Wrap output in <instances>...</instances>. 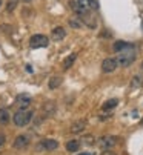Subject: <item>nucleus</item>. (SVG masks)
I'll return each mask as SVG.
<instances>
[{"instance_id": "f257e3e1", "label": "nucleus", "mask_w": 143, "mask_h": 155, "mask_svg": "<svg viewBox=\"0 0 143 155\" xmlns=\"http://www.w3.org/2000/svg\"><path fill=\"white\" fill-rule=\"evenodd\" d=\"M135 57H137V49L134 45H131L129 48H126L125 51L118 52V55L115 57L117 61H118V66H122V68H128L129 64H132L135 61Z\"/></svg>"}, {"instance_id": "f03ea898", "label": "nucleus", "mask_w": 143, "mask_h": 155, "mask_svg": "<svg viewBox=\"0 0 143 155\" xmlns=\"http://www.w3.org/2000/svg\"><path fill=\"white\" fill-rule=\"evenodd\" d=\"M32 117H34V112H32V110H28V109H19L17 112L12 115V121H14L15 126L23 127V126H28V124L31 123Z\"/></svg>"}, {"instance_id": "7ed1b4c3", "label": "nucleus", "mask_w": 143, "mask_h": 155, "mask_svg": "<svg viewBox=\"0 0 143 155\" xmlns=\"http://www.w3.org/2000/svg\"><path fill=\"white\" fill-rule=\"evenodd\" d=\"M48 37L43 35V34H34L31 38H29V46L32 49H39V48H46L48 46Z\"/></svg>"}, {"instance_id": "20e7f679", "label": "nucleus", "mask_w": 143, "mask_h": 155, "mask_svg": "<svg viewBox=\"0 0 143 155\" xmlns=\"http://www.w3.org/2000/svg\"><path fill=\"white\" fill-rule=\"evenodd\" d=\"M117 68H118V61H117V58H114V57H108V58H105V60L102 61V71H103L105 74L114 72Z\"/></svg>"}, {"instance_id": "39448f33", "label": "nucleus", "mask_w": 143, "mask_h": 155, "mask_svg": "<svg viewBox=\"0 0 143 155\" xmlns=\"http://www.w3.org/2000/svg\"><path fill=\"white\" fill-rule=\"evenodd\" d=\"M117 141H118L117 137H114V135H105V137L99 138L97 144L105 150V149H111V147H114V146L117 144Z\"/></svg>"}, {"instance_id": "423d86ee", "label": "nucleus", "mask_w": 143, "mask_h": 155, "mask_svg": "<svg viewBox=\"0 0 143 155\" xmlns=\"http://www.w3.org/2000/svg\"><path fill=\"white\" fill-rule=\"evenodd\" d=\"M57 147H59V141H57V140H53V138L42 140V141L36 146V149H39V150H56Z\"/></svg>"}, {"instance_id": "0eeeda50", "label": "nucleus", "mask_w": 143, "mask_h": 155, "mask_svg": "<svg viewBox=\"0 0 143 155\" xmlns=\"http://www.w3.org/2000/svg\"><path fill=\"white\" fill-rule=\"evenodd\" d=\"M28 144H29V138L26 135H17L14 143H12V147L14 149H25V147H28Z\"/></svg>"}, {"instance_id": "6e6552de", "label": "nucleus", "mask_w": 143, "mask_h": 155, "mask_svg": "<svg viewBox=\"0 0 143 155\" xmlns=\"http://www.w3.org/2000/svg\"><path fill=\"white\" fill-rule=\"evenodd\" d=\"M85 129H86V120L80 118V120H77V121H74L73 124H71L69 132H73V134H82Z\"/></svg>"}, {"instance_id": "1a4fd4ad", "label": "nucleus", "mask_w": 143, "mask_h": 155, "mask_svg": "<svg viewBox=\"0 0 143 155\" xmlns=\"http://www.w3.org/2000/svg\"><path fill=\"white\" fill-rule=\"evenodd\" d=\"M80 3V6L85 9V11H97L99 9V3L95 2V0H77Z\"/></svg>"}, {"instance_id": "9d476101", "label": "nucleus", "mask_w": 143, "mask_h": 155, "mask_svg": "<svg viewBox=\"0 0 143 155\" xmlns=\"http://www.w3.org/2000/svg\"><path fill=\"white\" fill-rule=\"evenodd\" d=\"M15 101H17V104H19V107H20V109H28V106L31 104V98H29L28 95H25V94L17 95Z\"/></svg>"}, {"instance_id": "9b49d317", "label": "nucleus", "mask_w": 143, "mask_h": 155, "mask_svg": "<svg viewBox=\"0 0 143 155\" xmlns=\"http://www.w3.org/2000/svg\"><path fill=\"white\" fill-rule=\"evenodd\" d=\"M51 37H53V40H56V41L63 40V38L66 37V31H65V28H62V26H56V28L53 29V32H51Z\"/></svg>"}, {"instance_id": "f8f14e48", "label": "nucleus", "mask_w": 143, "mask_h": 155, "mask_svg": "<svg viewBox=\"0 0 143 155\" xmlns=\"http://www.w3.org/2000/svg\"><path fill=\"white\" fill-rule=\"evenodd\" d=\"M143 86V75L141 74H137L131 78V87L132 89H138V87Z\"/></svg>"}, {"instance_id": "ddd939ff", "label": "nucleus", "mask_w": 143, "mask_h": 155, "mask_svg": "<svg viewBox=\"0 0 143 155\" xmlns=\"http://www.w3.org/2000/svg\"><path fill=\"white\" fill-rule=\"evenodd\" d=\"M56 112V103H46L43 106V117H51Z\"/></svg>"}, {"instance_id": "4468645a", "label": "nucleus", "mask_w": 143, "mask_h": 155, "mask_svg": "<svg viewBox=\"0 0 143 155\" xmlns=\"http://www.w3.org/2000/svg\"><path fill=\"white\" fill-rule=\"evenodd\" d=\"M62 77H59V75H54V77H51L49 78V81H48V87L49 89H57V87L62 84Z\"/></svg>"}, {"instance_id": "2eb2a0df", "label": "nucleus", "mask_w": 143, "mask_h": 155, "mask_svg": "<svg viewBox=\"0 0 143 155\" xmlns=\"http://www.w3.org/2000/svg\"><path fill=\"white\" fill-rule=\"evenodd\" d=\"M76 58H77V54L76 52H73V54H69L65 60H63V69H69L71 66L74 64V61H76Z\"/></svg>"}, {"instance_id": "dca6fc26", "label": "nucleus", "mask_w": 143, "mask_h": 155, "mask_svg": "<svg viewBox=\"0 0 143 155\" xmlns=\"http://www.w3.org/2000/svg\"><path fill=\"white\" fill-rule=\"evenodd\" d=\"M131 46V43H126V41H123V40H118V41H115L114 43V51L115 52H122V51H125L126 48H129Z\"/></svg>"}, {"instance_id": "f3484780", "label": "nucleus", "mask_w": 143, "mask_h": 155, "mask_svg": "<svg viewBox=\"0 0 143 155\" xmlns=\"http://www.w3.org/2000/svg\"><path fill=\"white\" fill-rule=\"evenodd\" d=\"M11 120V115L6 109H0V124H8Z\"/></svg>"}, {"instance_id": "a211bd4d", "label": "nucleus", "mask_w": 143, "mask_h": 155, "mask_svg": "<svg viewBox=\"0 0 143 155\" xmlns=\"http://www.w3.org/2000/svg\"><path fill=\"white\" fill-rule=\"evenodd\" d=\"M66 149H68L69 152H77V150L80 149V141H77V140L68 141V143H66Z\"/></svg>"}, {"instance_id": "6ab92c4d", "label": "nucleus", "mask_w": 143, "mask_h": 155, "mask_svg": "<svg viewBox=\"0 0 143 155\" xmlns=\"http://www.w3.org/2000/svg\"><path fill=\"white\" fill-rule=\"evenodd\" d=\"M117 104H118V100H117V98H111V100L105 101L102 107H103V110H111V109H114Z\"/></svg>"}, {"instance_id": "aec40b11", "label": "nucleus", "mask_w": 143, "mask_h": 155, "mask_svg": "<svg viewBox=\"0 0 143 155\" xmlns=\"http://www.w3.org/2000/svg\"><path fill=\"white\" fill-rule=\"evenodd\" d=\"M69 26L71 28H76V29H80V28H83V23L80 21L79 17H73V18L69 20Z\"/></svg>"}, {"instance_id": "412c9836", "label": "nucleus", "mask_w": 143, "mask_h": 155, "mask_svg": "<svg viewBox=\"0 0 143 155\" xmlns=\"http://www.w3.org/2000/svg\"><path fill=\"white\" fill-rule=\"evenodd\" d=\"M83 141H85V144H94V137L88 135V137H85V138H83Z\"/></svg>"}, {"instance_id": "4be33fe9", "label": "nucleus", "mask_w": 143, "mask_h": 155, "mask_svg": "<svg viewBox=\"0 0 143 155\" xmlns=\"http://www.w3.org/2000/svg\"><path fill=\"white\" fill-rule=\"evenodd\" d=\"M102 155H115V152H112L111 149H105V150L102 152Z\"/></svg>"}, {"instance_id": "5701e85b", "label": "nucleus", "mask_w": 143, "mask_h": 155, "mask_svg": "<svg viewBox=\"0 0 143 155\" xmlns=\"http://www.w3.org/2000/svg\"><path fill=\"white\" fill-rule=\"evenodd\" d=\"M5 144V135H2V134H0V147H2Z\"/></svg>"}, {"instance_id": "b1692460", "label": "nucleus", "mask_w": 143, "mask_h": 155, "mask_svg": "<svg viewBox=\"0 0 143 155\" xmlns=\"http://www.w3.org/2000/svg\"><path fill=\"white\" fill-rule=\"evenodd\" d=\"M26 71H28V72H29V74H31V72H32V68H31V64H26Z\"/></svg>"}, {"instance_id": "393cba45", "label": "nucleus", "mask_w": 143, "mask_h": 155, "mask_svg": "<svg viewBox=\"0 0 143 155\" xmlns=\"http://www.w3.org/2000/svg\"><path fill=\"white\" fill-rule=\"evenodd\" d=\"M79 155H94V153H91V152H82V153H79Z\"/></svg>"}, {"instance_id": "a878e982", "label": "nucleus", "mask_w": 143, "mask_h": 155, "mask_svg": "<svg viewBox=\"0 0 143 155\" xmlns=\"http://www.w3.org/2000/svg\"><path fill=\"white\" fill-rule=\"evenodd\" d=\"M9 2H12V3H17V0H9Z\"/></svg>"}, {"instance_id": "bb28decb", "label": "nucleus", "mask_w": 143, "mask_h": 155, "mask_svg": "<svg viewBox=\"0 0 143 155\" xmlns=\"http://www.w3.org/2000/svg\"><path fill=\"white\" fill-rule=\"evenodd\" d=\"M140 123H141V124H143V118H141V121H140Z\"/></svg>"}, {"instance_id": "cd10ccee", "label": "nucleus", "mask_w": 143, "mask_h": 155, "mask_svg": "<svg viewBox=\"0 0 143 155\" xmlns=\"http://www.w3.org/2000/svg\"><path fill=\"white\" fill-rule=\"evenodd\" d=\"M141 66H143V63H141Z\"/></svg>"}]
</instances>
